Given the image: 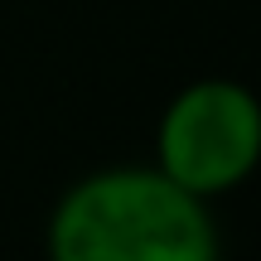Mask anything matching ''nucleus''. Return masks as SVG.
Instances as JSON below:
<instances>
[{
    "label": "nucleus",
    "instance_id": "2",
    "mask_svg": "<svg viewBox=\"0 0 261 261\" xmlns=\"http://www.w3.org/2000/svg\"><path fill=\"white\" fill-rule=\"evenodd\" d=\"M261 165V102L232 77L189 83L155 130V169L194 198L237 189Z\"/></svg>",
    "mask_w": 261,
    "mask_h": 261
},
{
    "label": "nucleus",
    "instance_id": "1",
    "mask_svg": "<svg viewBox=\"0 0 261 261\" xmlns=\"http://www.w3.org/2000/svg\"><path fill=\"white\" fill-rule=\"evenodd\" d=\"M48 261H218V227L203 198L155 165H116L58 198Z\"/></svg>",
    "mask_w": 261,
    "mask_h": 261
}]
</instances>
